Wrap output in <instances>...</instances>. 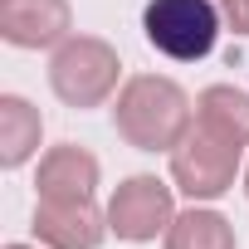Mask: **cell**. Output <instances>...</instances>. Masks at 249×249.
<instances>
[{
	"label": "cell",
	"mask_w": 249,
	"mask_h": 249,
	"mask_svg": "<svg viewBox=\"0 0 249 249\" xmlns=\"http://www.w3.org/2000/svg\"><path fill=\"white\" fill-rule=\"evenodd\" d=\"M191 122H196V103L186 98V88L176 78L132 73L117 88L112 127L137 152H171V147H181V137L191 132Z\"/></svg>",
	"instance_id": "cell-1"
},
{
	"label": "cell",
	"mask_w": 249,
	"mask_h": 249,
	"mask_svg": "<svg viewBox=\"0 0 249 249\" xmlns=\"http://www.w3.org/2000/svg\"><path fill=\"white\" fill-rule=\"evenodd\" d=\"M117 78H122V59L98 35H69L49 59V88L69 107H103L117 93Z\"/></svg>",
	"instance_id": "cell-2"
},
{
	"label": "cell",
	"mask_w": 249,
	"mask_h": 249,
	"mask_svg": "<svg viewBox=\"0 0 249 249\" xmlns=\"http://www.w3.org/2000/svg\"><path fill=\"white\" fill-rule=\"evenodd\" d=\"M142 30L157 54H166L176 64H200L215 49L225 20L210 0H152L142 10Z\"/></svg>",
	"instance_id": "cell-3"
},
{
	"label": "cell",
	"mask_w": 249,
	"mask_h": 249,
	"mask_svg": "<svg viewBox=\"0 0 249 249\" xmlns=\"http://www.w3.org/2000/svg\"><path fill=\"white\" fill-rule=\"evenodd\" d=\"M166 157H171V186L181 196H191L196 205H205V200H220L234 186L244 147H234V142L215 137L210 127L191 122V132L181 137V147H171Z\"/></svg>",
	"instance_id": "cell-4"
},
{
	"label": "cell",
	"mask_w": 249,
	"mask_h": 249,
	"mask_svg": "<svg viewBox=\"0 0 249 249\" xmlns=\"http://www.w3.org/2000/svg\"><path fill=\"white\" fill-rule=\"evenodd\" d=\"M171 220H176V196L166 181H157L147 171L117 181V191L107 196V230L127 244H147V239L166 234Z\"/></svg>",
	"instance_id": "cell-5"
},
{
	"label": "cell",
	"mask_w": 249,
	"mask_h": 249,
	"mask_svg": "<svg viewBox=\"0 0 249 249\" xmlns=\"http://www.w3.org/2000/svg\"><path fill=\"white\" fill-rule=\"evenodd\" d=\"M73 35L69 0H0V39L15 49H59Z\"/></svg>",
	"instance_id": "cell-6"
},
{
	"label": "cell",
	"mask_w": 249,
	"mask_h": 249,
	"mask_svg": "<svg viewBox=\"0 0 249 249\" xmlns=\"http://www.w3.org/2000/svg\"><path fill=\"white\" fill-rule=\"evenodd\" d=\"M107 234L98 200H35V239L44 249H98Z\"/></svg>",
	"instance_id": "cell-7"
},
{
	"label": "cell",
	"mask_w": 249,
	"mask_h": 249,
	"mask_svg": "<svg viewBox=\"0 0 249 249\" xmlns=\"http://www.w3.org/2000/svg\"><path fill=\"white\" fill-rule=\"evenodd\" d=\"M98 157L78 142H64V147H49L39 157V171H35V191L39 200H93L98 196Z\"/></svg>",
	"instance_id": "cell-8"
},
{
	"label": "cell",
	"mask_w": 249,
	"mask_h": 249,
	"mask_svg": "<svg viewBox=\"0 0 249 249\" xmlns=\"http://www.w3.org/2000/svg\"><path fill=\"white\" fill-rule=\"evenodd\" d=\"M39 137H44L39 107L30 98H20V93H5V98H0V166H5V171L25 166L39 152Z\"/></svg>",
	"instance_id": "cell-9"
},
{
	"label": "cell",
	"mask_w": 249,
	"mask_h": 249,
	"mask_svg": "<svg viewBox=\"0 0 249 249\" xmlns=\"http://www.w3.org/2000/svg\"><path fill=\"white\" fill-rule=\"evenodd\" d=\"M196 122L210 127L215 137L249 147V93H239L234 83H210L196 98Z\"/></svg>",
	"instance_id": "cell-10"
},
{
	"label": "cell",
	"mask_w": 249,
	"mask_h": 249,
	"mask_svg": "<svg viewBox=\"0 0 249 249\" xmlns=\"http://www.w3.org/2000/svg\"><path fill=\"white\" fill-rule=\"evenodd\" d=\"M161 244L166 249H234V225L210 205H191L166 225Z\"/></svg>",
	"instance_id": "cell-11"
},
{
	"label": "cell",
	"mask_w": 249,
	"mask_h": 249,
	"mask_svg": "<svg viewBox=\"0 0 249 249\" xmlns=\"http://www.w3.org/2000/svg\"><path fill=\"white\" fill-rule=\"evenodd\" d=\"M210 5L220 10L225 30H234V35H249V0H210Z\"/></svg>",
	"instance_id": "cell-12"
},
{
	"label": "cell",
	"mask_w": 249,
	"mask_h": 249,
	"mask_svg": "<svg viewBox=\"0 0 249 249\" xmlns=\"http://www.w3.org/2000/svg\"><path fill=\"white\" fill-rule=\"evenodd\" d=\"M244 196H249V161H244Z\"/></svg>",
	"instance_id": "cell-13"
},
{
	"label": "cell",
	"mask_w": 249,
	"mask_h": 249,
	"mask_svg": "<svg viewBox=\"0 0 249 249\" xmlns=\"http://www.w3.org/2000/svg\"><path fill=\"white\" fill-rule=\"evenodd\" d=\"M5 249H35V244H5Z\"/></svg>",
	"instance_id": "cell-14"
}]
</instances>
